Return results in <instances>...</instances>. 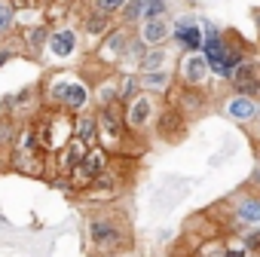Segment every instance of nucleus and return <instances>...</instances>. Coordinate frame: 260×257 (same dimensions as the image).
I'll list each match as a JSON object with an SVG mask.
<instances>
[{
  "label": "nucleus",
  "instance_id": "1",
  "mask_svg": "<svg viewBox=\"0 0 260 257\" xmlns=\"http://www.w3.org/2000/svg\"><path fill=\"white\" fill-rule=\"evenodd\" d=\"M40 104L46 110H64V113H83L92 104V89L77 74H49L46 83H40Z\"/></svg>",
  "mask_w": 260,
  "mask_h": 257
},
{
  "label": "nucleus",
  "instance_id": "2",
  "mask_svg": "<svg viewBox=\"0 0 260 257\" xmlns=\"http://www.w3.org/2000/svg\"><path fill=\"white\" fill-rule=\"evenodd\" d=\"M86 236H89V248L98 257H113L122 254L128 245H132V236H128V227L122 217L116 214H92L86 223Z\"/></svg>",
  "mask_w": 260,
  "mask_h": 257
},
{
  "label": "nucleus",
  "instance_id": "3",
  "mask_svg": "<svg viewBox=\"0 0 260 257\" xmlns=\"http://www.w3.org/2000/svg\"><path fill=\"white\" fill-rule=\"evenodd\" d=\"M46 153L40 150L37 144V132H34V122H22L19 125V135L10 147V169L19 172V175H28V178H43L49 169H46Z\"/></svg>",
  "mask_w": 260,
  "mask_h": 257
},
{
  "label": "nucleus",
  "instance_id": "4",
  "mask_svg": "<svg viewBox=\"0 0 260 257\" xmlns=\"http://www.w3.org/2000/svg\"><path fill=\"white\" fill-rule=\"evenodd\" d=\"M31 122H34V132H37V144L46 156L58 153L68 144V138L74 135V116L64 110H46L43 107Z\"/></svg>",
  "mask_w": 260,
  "mask_h": 257
},
{
  "label": "nucleus",
  "instance_id": "5",
  "mask_svg": "<svg viewBox=\"0 0 260 257\" xmlns=\"http://www.w3.org/2000/svg\"><path fill=\"white\" fill-rule=\"evenodd\" d=\"M156 116H159V98L150 92H135L122 104V122H125V132L132 138L147 135V128H153Z\"/></svg>",
  "mask_w": 260,
  "mask_h": 257
},
{
  "label": "nucleus",
  "instance_id": "6",
  "mask_svg": "<svg viewBox=\"0 0 260 257\" xmlns=\"http://www.w3.org/2000/svg\"><path fill=\"white\" fill-rule=\"evenodd\" d=\"M95 122H98V144L107 153H119L125 147V141L132 138L125 132L122 122V104H104L95 110Z\"/></svg>",
  "mask_w": 260,
  "mask_h": 257
},
{
  "label": "nucleus",
  "instance_id": "7",
  "mask_svg": "<svg viewBox=\"0 0 260 257\" xmlns=\"http://www.w3.org/2000/svg\"><path fill=\"white\" fill-rule=\"evenodd\" d=\"M110 166V153L101 147V144H92L89 150H86V156H83V163H77L64 178H68V184H71V190L74 193H86L89 190V184L104 172Z\"/></svg>",
  "mask_w": 260,
  "mask_h": 257
},
{
  "label": "nucleus",
  "instance_id": "8",
  "mask_svg": "<svg viewBox=\"0 0 260 257\" xmlns=\"http://www.w3.org/2000/svg\"><path fill=\"white\" fill-rule=\"evenodd\" d=\"M40 110H43V104H40V86L31 83V86H22V89L4 95V110H0V113L16 119V122H28Z\"/></svg>",
  "mask_w": 260,
  "mask_h": 257
},
{
  "label": "nucleus",
  "instance_id": "9",
  "mask_svg": "<svg viewBox=\"0 0 260 257\" xmlns=\"http://www.w3.org/2000/svg\"><path fill=\"white\" fill-rule=\"evenodd\" d=\"M128 43H132V28L113 25V28L101 37V43H98V49H95V58H98L104 68H119V65L125 61Z\"/></svg>",
  "mask_w": 260,
  "mask_h": 257
},
{
  "label": "nucleus",
  "instance_id": "10",
  "mask_svg": "<svg viewBox=\"0 0 260 257\" xmlns=\"http://www.w3.org/2000/svg\"><path fill=\"white\" fill-rule=\"evenodd\" d=\"M208 77H211V71H208V61H205L202 52H184V55H181L178 74H175V80L181 83V89H196V92H202V89L208 86Z\"/></svg>",
  "mask_w": 260,
  "mask_h": 257
},
{
  "label": "nucleus",
  "instance_id": "11",
  "mask_svg": "<svg viewBox=\"0 0 260 257\" xmlns=\"http://www.w3.org/2000/svg\"><path fill=\"white\" fill-rule=\"evenodd\" d=\"M77 49H80V34H77V28H71V25H55V28H49L43 55H49L52 61H68V58L77 55Z\"/></svg>",
  "mask_w": 260,
  "mask_h": 257
},
{
  "label": "nucleus",
  "instance_id": "12",
  "mask_svg": "<svg viewBox=\"0 0 260 257\" xmlns=\"http://www.w3.org/2000/svg\"><path fill=\"white\" fill-rule=\"evenodd\" d=\"M230 211L236 227H260V193H251V190L236 193L230 199Z\"/></svg>",
  "mask_w": 260,
  "mask_h": 257
},
{
  "label": "nucleus",
  "instance_id": "13",
  "mask_svg": "<svg viewBox=\"0 0 260 257\" xmlns=\"http://www.w3.org/2000/svg\"><path fill=\"white\" fill-rule=\"evenodd\" d=\"M135 40H138L144 49L166 46V43L172 40V19H169V16H159V19H141V22H138V31H135Z\"/></svg>",
  "mask_w": 260,
  "mask_h": 257
},
{
  "label": "nucleus",
  "instance_id": "14",
  "mask_svg": "<svg viewBox=\"0 0 260 257\" xmlns=\"http://www.w3.org/2000/svg\"><path fill=\"white\" fill-rule=\"evenodd\" d=\"M172 40H175L184 52H202V40H205L202 22H196L193 16L172 22Z\"/></svg>",
  "mask_w": 260,
  "mask_h": 257
},
{
  "label": "nucleus",
  "instance_id": "15",
  "mask_svg": "<svg viewBox=\"0 0 260 257\" xmlns=\"http://www.w3.org/2000/svg\"><path fill=\"white\" fill-rule=\"evenodd\" d=\"M230 83H233V92L257 98V95H260V61L245 58V61L230 74Z\"/></svg>",
  "mask_w": 260,
  "mask_h": 257
},
{
  "label": "nucleus",
  "instance_id": "16",
  "mask_svg": "<svg viewBox=\"0 0 260 257\" xmlns=\"http://www.w3.org/2000/svg\"><path fill=\"white\" fill-rule=\"evenodd\" d=\"M46 37H49V25H28V28L16 31L19 49H22V55H28V58H43Z\"/></svg>",
  "mask_w": 260,
  "mask_h": 257
},
{
  "label": "nucleus",
  "instance_id": "17",
  "mask_svg": "<svg viewBox=\"0 0 260 257\" xmlns=\"http://www.w3.org/2000/svg\"><path fill=\"white\" fill-rule=\"evenodd\" d=\"M257 107H260V101L251 98V95H239V92H233V95L223 98V113H226L233 122H239V125H248V122L254 119Z\"/></svg>",
  "mask_w": 260,
  "mask_h": 257
},
{
  "label": "nucleus",
  "instance_id": "18",
  "mask_svg": "<svg viewBox=\"0 0 260 257\" xmlns=\"http://www.w3.org/2000/svg\"><path fill=\"white\" fill-rule=\"evenodd\" d=\"M86 150H89V147H86L80 138H74V135H71V138H68V144H64L58 153H52V156H55V178H64L77 163H83Z\"/></svg>",
  "mask_w": 260,
  "mask_h": 257
},
{
  "label": "nucleus",
  "instance_id": "19",
  "mask_svg": "<svg viewBox=\"0 0 260 257\" xmlns=\"http://www.w3.org/2000/svg\"><path fill=\"white\" fill-rule=\"evenodd\" d=\"M153 128L159 132V138H166V141H175L178 135H181V128H184V113L178 110V107H159V116H156V122H153Z\"/></svg>",
  "mask_w": 260,
  "mask_h": 257
},
{
  "label": "nucleus",
  "instance_id": "20",
  "mask_svg": "<svg viewBox=\"0 0 260 257\" xmlns=\"http://www.w3.org/2000/svg\"><path fill=\"white\" fill-rule=\"evenodd\" d=\"M138 77V89L141 92H150V95H166L172 92V83H175V74L166 68V71H144V74H135Z\"/></svg>",
  "mask_w": 260,
  "mask_h": 257
},
{
  "label": "nucleus",
  "instance_id": "21",
  "mask_svg": "<svg viewBox=\"0 0 260 257\" xmlns=\"http://www.w3.org/2000/svg\"><path fill=\"white\" fill-rule=\"evenodd\" d=\"M74 138H80L86 147L98 144V122H95V110L74 113Z\"/></svg>",
  "mask_w": 260,
  "mask_h": 257
},
{
  "label": "nucleus",
  "instance_id": "22",
  "mask_svg": "<svg viewBox=\"0 0 260 257\" xmlns=\"http://www.w3.org/2000/svg\"><path fill=\"white\" fill-rule=\"evenodd\" d=\"M245 58H248V43H245L239 34L226 31V58H223V71H226V77H230Z\"/></svg>",
  "mask_w": 260,
  "mask_h": 257
},
{
  "label": "nucleus",
  "instance_id": "23",
  "mask_svg": "<svg viewBox=\"0 0 260 257\" xmlns=\"http://www.w3.org/2000/svg\"><path fill=\"white\" fill-rule=\"evenodd\" d=\"M110 28H113V19H110V16H104V13H98V10H92V7L83 13L80 31H86L89 37H98V40H101V37H104Z\"/></svg>",
  "mask_w": 260,
  "mask_h": 257
},
{
  "label": "nucleus",
  "instance_id": "24",
  "mask_svg": "<svg viewBox=\"0 0 260 257\" xmlns=\"http://www.w3.org/2000/svg\"><path fill=\"white\" fill-rule=\"evenodd\" d=\"M169 58H172V52H169L166 46L144 49V55L138 58L135 71H138V74H144V71H166V68H169Z\"/></svg>",
  "mask_w": 260,
  "mask_h": 257
},
{
  "label": "nucleus",
  "instance_id": "25",
  "mask_svg": "<svg viewBox=\"0 0 260 257\" xmlns=\"http://www.w3.org/2000/svg\"><path fill=\"white\" fill-rule=\"evenodd\" d=\"M19 31V13L13 0H0V40H10Z\"/></svg>",
  "mask_w": 260,
  "mask_h": 257
},
{
  "label": "nucleus",
  "instance_id": "26",
  "mask_svg": "<svg viewBox=\"0 0 260 257\" xmlns=\"http://www.w3.org/2000/svg\"><path fill=\"white\" fill-rule=\"evenodd\" d=\"M144 4L147 0H125V7L119 10V25H125V28H135L138 22H141V16H144Z\"/></svg>",
  "mask_w": 260,
  "mask_h": 257
},
{
  "label": "nucleus",
  "instance_id": "27",
  "mask_svg": "<svg viewBox=\"0 0 260 257\" xmlns=\"http://www.w3.org/2000/svg\"><path fill=\"white\" fill-rule=\"evenodd\" d=\"M19 125L22 122H16V119L0 113V153H10V147H13L16 135H19Z\"/></svg>",
  "mask_w": 260,
  "mask_h": 257
},
{
  "label": "nucleus",
  "instance_id": "28",
  "mask_svg": "<svg viewBox=\"0 0 260 257\" xmlns=\"http://www.w3.org/2000/svg\"><path fill=\"white\" fill-rule=\"evenodd\" d=\"M135 92H141L135 74H122V77H116V101H119V104H125Z\"/></svg>",
  "mask_w": 260,
  "mask_h": 257
},
{
  "label": "nucleus",
  "instance_id": "29",
  "mask_svg": "<svg viewBox=\"0 0 260 257\" xmlns=\"http://www.w3.org/2000/svg\"><path fill=\"white\" fill-rule=\"evenodd\" d=\"M95 101H98V107H104V104H119V101H116V77H107V80L98 83Z\"/></svg>",
  "mask_w": 260,
  "mask_h": 257
},
{
  "label": "nucleus",
  "instance_id": "30",
  "mask_svg": "<svg viewBox=\"0 0 260 257\" xmlns=\"http://www.w3.org/2000/svg\"><path fill=\"white\" fill-rule=\"evenodd\" d=\"M223 257H254V254L242 242V236H230V239H223Z\"/></svg>",
  "mask_w": 260,
  "mask_h": 257
},
{
  "label": "nucleus",
  "instance_id": "31",
  "mask_svg": "<svg viewBox=\"0 0 260 257\" xmlns=\"http://www.w3.org/2000/svg\"><path fill=\"white\" fill-rule=\"evenodd\" d=\"M16 37V34H13ZM0 40V68H4V65H10L16 55H22V49H19V40Z\"/></svg>",
  "mask_w": 260,
  "mask_h": 257
},
{
  "label": "nucleus",
  "instance_id": "32",
  "mask_svg": "<svg viewBox=\"0 0 260 257\" xmlns=\"http://www.w3.org/2000/svg\"><path fill=\"white\" fill-rule=\"evenodd\" d=\"M122 7H125V0H92V10H98V13L110 16V19H116Z\"/></svg>",
  "mask_w": 260,
  "mask_h": 257
},
{
  "label": "nucleus",
  "instance_id": "33",
  "mask_svg": "<svg viewBox=\"0 0 260 257\" xmlns=\"http://www.w3.org/2000/svg\"><path fill=\"white\" fill-rule=\"evenodd\" d=\"M196 257H223V239H220V236H214V239L202 242Z\"/></svg>",
  "mask_w": 260,
  "mask_h": 257
},
{
  "label": "nucleus",
  "instance_id": "34",
  "mask_svg": "<svg viewBox=\"0 0 260 257\" xmlns=\"http://www.w3.org/2000/svg\"><path fill=\"white\" fill-rule=\"evenodd\" d=\"M159 16H169V4L166 0H147L141 19H159Z\"/></svg>",
  "mask_w": 260,
  "mask_h": 257
},
{
  "label": "nucleus",
  "instance_id": "35",
  "mask_svg": "<svg viewBox=\"0 0 260 257\" xmlns=\"http://www.w3.org/2000/svg\"><path fill=\"white\" fill-rule=\"evenodd\" d=\"M242 242L251 248V254H260V227H254V230L242 233Z\"/></svg>",
  "mask_w": 260,
  "mask_h": 257
},
{
  "label": "nucleus",
  "instance_id": "36",
  "mask_svg": "<svg viewBox=\"0 0 260 257\" xmlns=\"http://www.w3.org/2000/svg\"><path fill=\"white\" fill-rule=\"evenodd\" d=\"M248 138H251V144L260 150V107H257V113H254V119L248 122Z\"/></svg>",
  "mask_w": 260,
  "mask_h": 257
},
{
  "label": "nucleus",
  "instance_id": "37",
  "mask_svg": "<svg viewBox=\"0 0 260 257\" xmlns=\"http://www.w3.org/2000/svg\"><path fill=\"white\" fill-rule=\"evenodd\" d=\"M13 7H16V13H22V10H43V0H13Z\"/></svg>",
  "mask_w": 260,
  "mask_h": 257
},
{
  "label": "nucleus",
  "instance_id": "38",
  "mask_svg": "<svg viewBox=\"0 0 260 257\" xmlns=\"http://www.w3.org/2000/svg\"><path fill=\"white\" fill-rule=\"evenodd\" d=\"M58 4H64V7H74V4H80V0H58Z\"/></svg>",
  "mask_w": 260,
  "mask_h": 257
},
{
  "label": "nucleus",
  "instance_id": "39",
  "mask_svg": "<svg viewBox=\"0 0 260 257\" xmlns=\"http://www.w3.org/2000/svg\"><path fill=\"white\" fill-rule=\"evenodd\" d=\"M254 19H257V22H260V10H257V13H254Z\"/></svg>",
  "mask_w": 260,
  "mask_h": 257
}]
</instances>
